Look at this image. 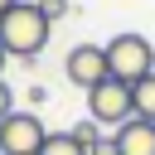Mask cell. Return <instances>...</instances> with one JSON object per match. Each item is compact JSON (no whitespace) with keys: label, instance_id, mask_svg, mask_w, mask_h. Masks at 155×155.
<instances>
[{"label":"cell","instance_id":"cell-1","mask_svg":"<svg viewBox=\"0 0 155 155\" xmlns=\"http://www.w3.org/2000/svg\"><path fill=\"white\" fill-rule=\"evenodd\" d=\"M48 34H53V19L44 15L39 0H15V5L0 15V48H5L10 58H19V63H34V58L44 53Z\"/></svg>","mask_w":155,"mask_h":155},{"label":"cell","instance_id":"cell-2","mask_svg":"<svg viewBox=\"0 0 155 155\" xmlns=\"http://www.w3.org/2000/svg\"><path fill=\"white\" fill-rule=\"evenodd\" d=\"M107 73L121 82H140L145 73H155V44L145 34H116L107 44Z\"/></svg>","mask_w":155,"mask_h":155},{"label":"cell","instance_id":"cell-3","mask_svg":"<svg viewBox=\"0 0 155 155\" xmlns=\"http://www.w3.org/2000/svg\"><path fill=\"white\" fill-rule=\"evenodd\" d=\"M87 116L97 121V126H121V121H131L136 116V107H131V82H121V78H102L97 87H87Z\"/></svg>","mask_w":155,"mask_h":155},{"label":"cell","instance_id":"cell-4","mask_svg":"<svg viewBox=\"0 0 155 155\" xmlns=\"http://www.w3.org/2000/svg\"><path fill=\"white\" fill-rule=\"evenodd\" d=\"M44 140H48V131L34 111H10L0 121V155H39Z\"/></svg>","mask_w":155,"mask_h":155},{"label":"cell","instance_id":"cell-5","mask_svg":"<svg viewBox=\"0 0 155 155\" xmlns=\"http://www.w3.org/2000/svg\"><path fill=\"white\" fill-rule=\"evenodd\" d=\"M63 73H68V82L82 87V92L97 87L102 78H111V73H107V44H78V48H68Z\"/></svg>","mask_w":155,"mask_h":155},{"label":"cell","instance_id":"cell-6","mask_svg":"<svg viewBox=\"0 0 155 155\" xmlns=\"http://www.w3.org/2000/svg\"><path fill=\"white\" fill-rule=\"evenodd\" d=\"M111 136H116V155H155V121H145V116L121 121Z\"/></svg>","mask_w":155,"mask_h":155},{"label":"cell","instance_id":"cell-7","mask_svg":"<svg viewBox=\"0 0 155 155\" xmlns=\"http://www.w3.org/2000/svg\"><path fill=\"white\" fill-rule=\"evenodd\" d=\"M131 107H136V116L155 121V73H145L140 82H131Z\"/></svg>","mask_w":155,"mask_h":155},{"label":"cell","instance_id":"cell-8","mask_svg":"<svg viewBox=\"0 0 155 155\" xmlns=\"http://www.w3.org/2000/svg\"><path fill=\"white\" fill-rule=\"evenodd\" d=\"M39 155H87V145H82L73 131H58V136L48 131V140H44V150H39Z\"/></svg>","mask_w":155,"mask_h":155},{"label":"cell","instance_id":"cell-9","mask_svg":"<svg viewBox=\"0 0 155 155\" xmlns=\"http://www.w3.org/2000/svg\"><path fill=\"white\" fill-rule=\"evenodd\" d=\"M73 136H78L82 145H97V140H102V126H97V121L87 116V121H78V126H73Z\"/></svg>","mask_w":155,"mask_h":155},{"label":"cell","instance_id":"cell-10","mask_svg":"<svg viewBox=\"0 0 155 155\" xmlns=\"http://www.w3.org/2000/svg\"><path fill=\"white\" fill-rule=\"evenodd\" d=\"M10 111H15V92H10V82L0 78V121H5Z\"/></svg>","mask_w":155,"mask_h":155},{"label":"cell","instance_id":"cell-11","mask_svg":"<svg viewBox=\"0 0 155 155\" xmlns=\"http://www.w3.org/2000/svg\"><path fill=\"white\" fill-rule=\"evenodd\" d=\"M39 5H44L48 19H63V15H68V0H39Z\"/></svg>","mask_w":155,"mask_h":155},{"label":"cell","instance_id":"cell-12","mask_svg":"<svg viewBox=\"0 0 155 155\" xmlns=\"http://www.w3.org/2000/svg\"><path fill=\"white\" fill-rule=\"evenodd\" d=\"M87 155H116V136H102L97 145H87Z\"/></svg>","mask_w":155,"mask_h":155},{"label":"cell","instance_id":"cell-13","mask_svg":"<svg viewBox=\"0 0 155 155\" xmlns=\"http://www.w3.org/2000/svg\"><path fill=\"white\" fill-rule=\"evenodd\" d=\"M10 5H15V0H0V15H5V10H10Z\"/></svg>","mask_w":155,"mask_h":155},{"label":"cell","instance_id":"cell-14","mask_svg":"<svg viewBox=\"0 0 155 155\" xmlns=\"http://www.w3.org/2000/svg\"><path fill=\"white\" fill-rule=\"evenodd\" d=\"M5 58H10V53H5V48H0V68H5Z\"/></svg>","mask_w":155,"mask_h":155}]
</instances>
